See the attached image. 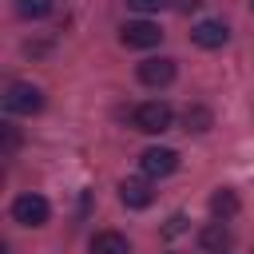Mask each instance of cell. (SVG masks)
I'll return each mask as SVG.
<instances>
[{
    "label": "cell",
    "instance_id": "cell-1",
    "mask_svg": "<svg viewBox=\"0 0 254 254\" xmlns=\"http://www.w3.org/2000/svg\"><path fill=\"white\" fill-rule=\"evenodd\" d=\"M171 123H175V111L163 99H147L131 111V127L143 135H163V131H171Z\"/></svg>",
    "mask_w": 254,
    "mask_h": 254
},
{
    "label": "cell",
    "instance_id": "cell-2",
    "mask_svg": "<svg viewBox=\"0 0 254 254\" xmlns=\"http://www.w3.org/2000/svg\"><path fill=\"white\" fill-rule=\"evenodd\" d=\"M4 111L8 115H36V111H44V91L36 83L16 79L4 87Z\"/></svg>",
    "mask_w": 254,
    "mask_h": 254
},
{
    "label": "cell",
    "instance_id": "cell-3",
    "mask_svg": "<svg viewBox=\"0 0 254 254\" xmlns=\"http://www.w3.org/2000/svg\"><path fill=\"white\" fill-rule=\"evenodd\" d=\"M48 214H52V206H48V198L44 194H16L12 198V218L20 222V226H44L48 222Z\"/></svg>",
    "mask_w": 254,
    "mask_h": 254
},
{
    "label": "cell",
    "instance_id": "cell-4",
    "mask_svg": "<svg viewBox=\"0 0 254 254\" xmlns=\"http://www.w3.org/2000/svg\"><path fill=\"white\" fill-rule=\"evenodd\" d=\"M139 167H143L147 179H167V175L179 171V151L175 147H147L139 155Z\"/></svg>",
    "mask_w": 254,
    "mask_h": 254
},
{
    "label": "cell",
    "instance_id": "cell-5",
    "mask_svg": "<svg viewBox=\"0 0 254 254\" xmlns=\"http://www.w3.org/2000/svg\"><path fill=\"white\" fill-rule=\"evenodd\" d=\"M119 40H123V48H155V44L163 40V32H159V24H151V20H127V24L119 28Z\"/></svg>",
    "mask_w": 254,
    "mask_h": 254
},
{
    "label": "cell",
    "instance_id": "cell-6",
    "mask_svg": "<svg viewBox=\"0 0 254 254\" xmlns=\"http://www.w3.org/2000/svg\"><path fill=\"white\" fill-rule=\"evenodd\" d=\"M171 79H175V60H171V56H151V60L139 64V83H147V87H167Z\"/></svg>",
    "mask_w": 254,
    "mask_h": 254
},
{
    "label": "cell",
    "instance_id": "cell-7",
    "mask_svg": "<svg viewBox=\"0 0 254 254\" xmlns=\"http://www.w3.org/2000/svg\"><path fill=\"white\" fill-rule=\"evenodd\" d=\"M190 40H194L198 48L214 52V48H222V44L230 40V32H226V24H222V20H198V24L190 28Z\"/></svg>",
    "mask_w": 254,
    "mask_h": 254
},
{
    "label": "cell",
    "instance_id": "cell-8",
    "mask_svg": "<svg viewBox=\"0 0 254 254\" xmlns=\"http://www.w3.org/2000/svg\"><path fill=\"white\" fill-rule=\"evenodd\" d=\"M119 202L131 206V210H143V206L155 202V190H151L147 179H123V183H119Z\"/></svg>",
    "mask_w": 254,
    "mask_h": 254
},
{
    "label": "cell",
    "instance_id": "cell-9",
    "mask_svg": "<svg viewBox=\"0 0 254 254\" xmlns=\"http://www.w3.org/2000/svg\"><path fill=\"white\" fill-rule=\"evenodd\" d=\"M198 246L210 250V254H226V246H230V226H222V222L202 226V230H198Z\"/></svg>",
    "mask_w": 254,
    "mask_h": 254
},
{
    "label": "cell",
    "instance_id": "cell-10",
    "mask_svg": "<svg viewBox=\"0 0 254 254\" xmlns=\"http://www.w3.org/2000/svg\"><path fill=\"white\" fill-rule=\"evenodd\" d=\"M91 254H131V242L119 230H99L91 238Z\"/></svg>",
    "mask_w": 254,
    "mask_h": 254
},
{
    "label": "cell",
    "instance_id": "cell-11",
    "mask_svg": "<svg viewBox=\"0 0 254 254\" xmlns=\"http://www.w3.org/2000/svg\"><path fill=\"white\" fill-rule=\"evenodd\" d=\"M210 214H214L218 222H226V218H234V214H238V194H234L230 187H222V190H214V194H210Z\"/></svg>",
    "mask_w": 254,
    "mask_h": 254
},
{
    "label": "cell",
    "instance_id": "cell-12",
    "mask_svg": "<svg viewBox=\"0 0 254 254\" xmlns=\"http://www.w3.org/2000/svg\"><path fill=\"white\" fill-rule=\"evenodd\" d=\"M210 123H214V115H210V107H202V103H190V107L183 111V127L194 131V135H202Z\"/></svg>",
    "mask_w": 254,
    "mask_h": 254
},
{
    "label": "cell",
    "instance_id": "cell-13",
    "mask_svg": "<svg viewBox=\"0 0 254 254\" xmlns=\"http://www.w3.org/2000/svg\"><path fill=\"white\" fill-rule=\"evenodd\" d=\"M16 12L24 20H44L52 12V0H16Z\"/></svg>",
    "mask_w": 254,
    "mask_h": 254
},
{
    "label": "cell",
    "instance_id": "cell-14",
    "mask_svg": "<svg viewBox=\"0 0 254 254\" xmlns=\"http://www.w3.org/2000/svg\"><path fill=\"white\" fill-rule=\"evenodd\" d=\"M0 135H4V143H0V151H4V155H12V151L20 147V131H16L12 123H4V127H0Z\"/></svg>",
    "mask_w": 254,
    "mask_h": 254
},
{
    "label": "cell",
    "instance_id": "cell-15",
    "mask_svg": "<svg viewBox=\"0 0 254 254\" xmlns=\"http://www.w3.org/2000/svg\"><path fill=\"white\" fill-rule=\"evenodd\" d=\"M127 8H135V12H163L167 0H127Z\"/></svg>",
    "mask_w": 254,
    "mask_h": 254
},
{
    "label": "cell",
    "instance_id": "cell-16",
    "mask_svg": "<svg viewBox=\"0 0 254 254\" xmlns=\"http://www.w3.org/2000/svg\"><path fill=\"white\" fill-rule=\"evenodd\" d=\"M183 230H187V218H183V214H171V218H167V226H163V234H167V238H175V234H183Z\"/></svg>",
    "mask_w": 254,
    "mask_h": 254
},
{
    "label": "cell",
    "instance_id": "cell-17",
    "mask_svg": "<svg viewBox=\"0 0 254 254\" xmlns=\"http://www.w3.org/2000/svg\"><path fill=\"white\" fill-rule=\"evenodd\" d=\"M171 254H179V250H171Z\"/></svg>",
    "mask_w": 254,
    "mask_h": 254
}]
</instances>
